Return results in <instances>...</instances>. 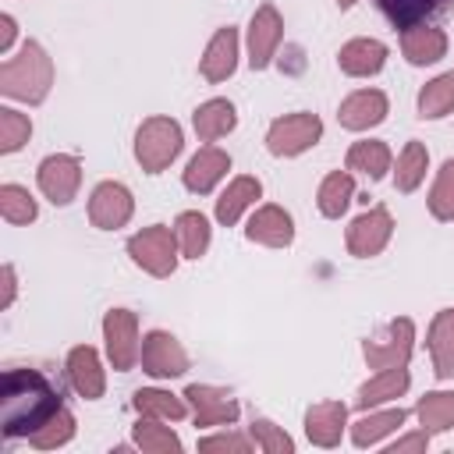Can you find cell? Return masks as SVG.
<instances>
[{"label":"cell","instance_id":"obj_1","mask_svg":"<svg viewBox=\"0 0 454 454\" xmlns=\"http://www.w3.org/2000/svg\"><path fill=\"white\" fill-rule=\"evenodd\" d=\"M64 408L60 390L39 369H7L0 383V433L4 440H28Z\"/></svg>","mask_w":454,"mask_h":454},{"label":"cell","instance_id":"obj_2","mask_svg":"<svg viewBox=\"0 0 454 454\" xmlns=\"http://www.w3.org/2000/svg\"><path fill=\"white\" fill-rule=\"evenodd\" d=\"M50 89H53V60L35 39L21 43L18 57L0 64V92L7 99L39 106L50 96Z\"/></svg>","mask_w":454,"mask_h":454},{"label":"cell","instance_id":"obj_3","mask_svg":"<svg viewBox=\"0 0 454 454\" xmlns=\"http://www.w3.org/2000/svg\"><path fill=\"white\" fill-rule=\"evenodd\" d=\"M184 145L181 124L174 117H145L135 131V160L145 174L167 170Z\"/></svg>","mask_w":454,"mask_h":454},{"label":"cell","instance_id":"obj_4","mask_svg":"<svg viewBox=\"0 0 454 454\" xmlns=\"http://www.w3.org/2000/svg\"><path fill=\"white\" fill-rule=\"evenodd\" d=\"M128 255H131V262H135L138 270H145L149 277H170V273L177 270V255H181L174 227H167V223H149V227H142L138 234L128 238Z\"/></svg>","mask_w":454,"mask_h":454},{"label":"cell","instance_id":"obj_5","mask_svg":"<svg viewBox=\"0 0 454 454\" xmlns=\"http://www.w3.org/2000/svg\"><path fill=\"white\" fill-rule=\"evenodd\" d=\"M323 138V121L309 110H294V114H284L277 117L270 128H266V149L273 156H301L305 149H312L316 142Z\"/></svg>","mask_w":454,"mask_h":454},{"label":"cell","instance_id":"obj_6","mask_svg":"<svg viewBox=\"0 0 454 454\" xmlns=\"http://www.w3.org/2000/svg\"><path fill=\"white\" fill-rule=\"evenodd\" d=\"M411 348H415V323L408 316H397L390 319L380 333H372L365 344H362V355L369 362V369H394V365H408L411 358Z\"/></svg>","mask_w":454,"mask_h":454},{"label":"cell","instance_id":"obj_7","mask_svg":"<svg viewBox=\"0 0 454 454\" xmlns=\"http://www.w3.org/2000/svg\"><path fill=\"white\" fill-rule=\"evenodd\" d=\"M103 340H106V358L117 372L135 369L142 344H138V316L131 309H110L103 316Z\"/></svg>","mask_w":454,"mask_h":454},{"label":"cell","instance_id":"obj_8","mask_svg":"<svg viewBox=\"0 0 454 454\" xmlns=\"http://www.w3.org/2000/svg\"><path fill=\"white\" fill-rule=\"evenodd\" d=\"M142 369L153 380H174L188 372V351L181 348V340L167 330H149L142 337V355H138Z\"/></svg>","mask_w":454,"mask_h":454},{"label":"cell","instance_id":"obj_9","mask_svg":"<svg viewBox=\"0 0 454 454\" xmlns=\"http://www.w3.org/2000/svg\"><path fill=\"white\" fill-rule=\"evenodd\" d=\"M35 181H39V192L53 206H67L78 195V188H82V163L71 153H53V156H46L39 163Z\"/></svg>","mask_w":454,"mask_h":454},{"label":"cell","instance_id":"obj_10","mask_svg":"<svg viewBox=\"0 0 454 454\" xmlns=\"http://www.w3.org/2000/svg\"><path fill=\"white\" fill-rule=\"evenodd\" d=\"M284 39V18L273 4H262L255 7L252 21H248V67L252 71H262L273 64L277 57V46Z\"/></svg>","mask_w":454,"mask_h":454},{"label":"cell","instance_id":"obj_11","mask_svg":"<svg viewBox=\"0 0 454 454\" xmlns=\"http://www.w3.org/2000/svg\"><path fill=\"white\" fill-rule=\"evenodd\" d=\"M131 213H135V199H131L128 184L99 181L92 188V195H89V220H92V227L117 231V227H124L131 220Z\"/></svg>","mask_w":454,"mask_h":454},{"label":"cell","instance_id":"obj_12","mask_svg":"<svg viewBox=\"0 0 454 454\" xmlns=\"http://www.w3.org/2000/svg\"><path fill=\"white\" fill-rule=\"evenodd\" d=\"M390 234H394V216L383 206H376V209H365L362 216L351 220L344 241H348V252L355 259H372L390 245Z\"/></svg>","mask_w":454,"mask_h":454},{"label":"cell","instance_id":"obj_13","mask_svg":"<svg viewBox=\"0 0 454 454\" xmlns=\"http://www.w3.org/2000/svg\"><path fill=\"white\" fill-rule=\"evenodd\" d=\"M184 401L192 408V419L199 429H213V426H231L238 419V401L209 383H192L184 387Z\"/></svg>","mask_w":454,"mask_h":454},{"label":"cell","instance_id":"obj_14","mask_svg":"<svg viewBox=\"0 0 454 454\" xmlns=\"http://www.w3.org/2000/svg\"><path fill=\"white\" fill-rule=\"evenodd\" d=\"M245 238L266 248H287L294 241V220L284 206H259L245 223Z\"/></svg>","mask_w":454,"mask_h":454},{"label":"cell","instance_id":"obj_15","mask_svg":"<svg viewBox=\"0 0 454 454\" xmlns=\"http://www.w3.org/2000/svg\"><path fill=\"white\" fill-rule=\"evenodd\" d=\"M67 380H71L78 397H85V401H99L103 397L106 372H103L99 351L92 344H78V348L67 351Z\"/></svg>","mask_w":454,"mask_h":454},{"label":"cell","instance_id":"obj_16","mask_svg":"<svg viewBox=\"0 0 454 454\" xmlns=\"http://www.w3.org/2000/svg\"><path fill=\"white\" fill-rule=\"evenodd\" d=\"M234 71H238V28L223 25L206 43V50L199 57V74L216 85V82H227Z\"/></svg>","mask_w":454,"mask_h":454},{"label":"cell","instance_id":"obj_17","mask_svg":"<svg viewBox=\"0 0 454 454\" xmlns=\"http://www.w3.org/2000/svg\"><path fill=\"white\" fill-rule=\"evenodd\" d=\"M227 170H231V156L223 149H216V145H202L188 160V167L181 170V181H184V188L192 195H209L227 177Z\"/></svg>","mask_w":454,"mask_h":454},{"label":"cell","instance_id":"obj_18","mask_svg":"<svg viewBox=\"0 0 454 454\" xmlns=\"http://www.w3.org/2000/svg\"><path fill=\"white\" fill-rule=\"evenodd\" d=\"M387 110H390V103H387V96H383L380 89H358V92H351V96L340 103L337 121H340V128H348V131H369V128L383 124Z\"/></svg>","mask_w":454,"mask_h":454},{"label":"cell","instance_id":"obj_19","mask_svg":"<svg viewBox=\"0 0 454 454\" xmlns=\"http://www.w3.org/2000/svg\"><path fill=\"white\" fill-rule=\"evenodd\" d=\"M348 429V408L340 401H319L305 411V436L316 447H337Z\"/></svg>","mask_w":454,"mask_h":454},{"label":"cell","instance_id":"obj_20","mask_svg":"<svg viewBox=\"0 0 454 454\" xmlns=\"http://www.w3.org/2000/svg\"><path fill=\"white\" fill-rule=\"evenodd\" d=\"M337 64L344 74L351 78H372L383 71L387 64V46L380 39H348L340 50H337Z\"/></svg>","mask_w":454,"mask_h":454},{"label":"cell","instance_id":"obj_21","mask_svg":"<svg viewBox=\"0 0 454 454\" xmlns=\"http://www.w3.org/2000/svg\"><path fill=\"white\" fill-rule=\"evenodd\" d=\"M411 376L404 365H394V369H380L372 380H365L358 387V397H355V408L358 411H369V408H380V404H390L397 401L404 390H408Z\"/></svg>","mask_w":454,"mask_h":454},{"label":"cell","instance_id":"obj_22","mask_svg":"<svg viewBox=\"0 0 454 454\" xmlns=\"http://www.w3.org/2000/svg\"><path fill=\"white\" fill-rule=\"evenodd\" d=\"M259 195H262V181H259V177H252V174L234 177V181L220 192V199H216V220H220L223 227H234V223L255 206Z\"/></svg>","mask_w":454,"mask_h":454},{"label":"cell","instance_id":"obj_23","mask_svg":"<svg viewBox=\"0 0 454 454\" xmlns=\"http://www.w3.org/2000/svg\"><path fill=\"white\" fill-rule=\"evenodd\" d=\"M401 53L415 67L436 64L447 53V32L443 28H433V25H411V28L401 32Z\"/></svg>","mask_w":454,"mask_h":454},{"label":"cell","instance_id":"obj_24","mask_svg":"<svg viewBox=\"0 0 454 454\" xmlns=\"http://www.w3.org/2000/svg\"><path fill=\"white\" fill-rule=\"evenodd\" d=\"M429 358L436 380H454V309H440L429 323Z\"/></svg>","mask_w":454,"mask_h":454},{"label":"cell","instance_id":"obj_25","mask_svg":"<svg viewBox=\"0 0 454 454\" xmlns=\"http://www.w3.org/2000/svg\"><path fill=\"white\" fill-rule=\"evenodd\" d=\"M192 124H195V135H199L202 142H216V138H223L227 131H234L238 110H234L231 99H220V96H216V99H206V103L195 106Z\"/></svg>","mask_w":454,"mask_h":454},{"label":"cell","instance_id":"obj_26","mask_svg":"<svg viewBox=\"0 0 454 454\" xmlns=\"http://www.w3.org/2000/svg\"><path fill=\"white\" fill-rule=\"evenodd\" d=\"M408 419V411L397 404V408H383V411H362L358 422H351V443L355 447H376L383 436H390L394 429H401Z\"/></svg>","mask_w":454,"mask_h":454},{"label":"cell","instance_id":"obj_27","mask_svg":"<svg viewBox=\"0 0 454 454\" xmlns=\"http://www.w3.org/2000/svg\"><path fill=\"white\" fill-rule=\"evenodd\" d=\"M131 404L138 415H149V419H163V422H181L192 408L184 401V394H170V390H160V387H138L131 394Z\"/></svg>","mask_w":454,"mask_h":454},{"label":"cell","instance_id":"obj_28","mask_svg":"<svg viewBox=\"0 0 454 454\" xmlns=\"http://www.w3.org/2000/svg\"><path fill=\"white\" fill-rule=\"evenodd\" d=\"M174 234H177V248L184 259H202L209 241H213V227L199 209H184L174 220Z\"/></svg>","mask_w":454,"mask_h":454},{"label":"cell","instance_id":"obj_29","mask_svg":"<svg viewBox=\"0 0 454 454\" xmlns=\"http://www.w3.org/2000/svg\"><path fill=\"white\" fill-rule=\"evenodd\" d=\"M355 199V177L348 170H333L319 181V192H316V206L326 220H337Z\"/></svg>","mask_w":454,"mask_h":454},{"label":"cell","instance_id":"obj_30","mask_svg":"<svg viewBox=\"0 0 454 454\" xmlns=\"http://www.w3.org/2000/svg\"><path fill=\"white\" fill-rule=\"evenodd\" d=\"M394 156H390V145L380 142V138H365V142H355L348 149V170H358L365 174L369 181H380L387 170H390Z\"/></svg>","mask_w":454,"mask_h":454},{"label":"cell","instance_id":"obj_31","mask_svg":"<svg viewBox=\"0 0 454 454\" xmlns=\"http://www.w3.org/2000/svg\"><path fill=\"white\" fill-rule=\"evenodd\" d=\"M131 440H135V447L145 450V454H177V450H181V436H177L170 426H163V419H149V415H142V419L135 422Z\"/></svg>","mask_w":454,"mask_h":454},{"label":"cell","instance_id":"obj_32","mask_svg":"<svg viewBox=\"0 0 454 454\" xmlns=\"http://www.w3.org/2000/svg\"><path fill=\"white\" fill-rule=\"evenodd\" d=\"M426 170H429V149L422 142H408L397 156V167H394V188L397 192H415L422 181H426Z\"/></svg>","mask_w":454,"mask_h":454},{"label":"cell","instance_id":"obj_33","mask_svg":"<svg viewBox=\"0 0 454 454\" xmlns=\"http://www.w3.org/2000/svg\"><path fill=\"white\" fill-rule=\"evenodd\" d=\"M454 110V71L436 74L433 82L422 85L419 92V117L422 121H440Z\"/></svg>","mask_w":454,"mask_h":454},{"label":"cell","instance_id":"obj_34","mask_svg":"<svg viewBox=\"0 0 454 454\" xmlns=\"http://www.w3.org/2000/svg\"><path fill=\"white\" fill-rule=\"evenodd\" d=\"M419 426L426 433H447L454 429V394L450 390H433L415 404Z\"/></svg>","mask_w":454,"mask_h":454},{"label":"cell","instance_id":"obj_35","mask_svg":"<svg viewBox=\"0 0 454 454\" xmlns=\"http://www.w3.org/2000/svg\"><path fill=\"white\" fill-rule=\"evenodd\" d=\"M0 216L7 223H32L39 216V206H35L28 188L7 181V184H0Z\"/></svg>","mask_w":454,"mask_h":454},{"label":"cell","instance_id":"obj_36","mask_svg":"<svg viewBox=\"0 0 454 454\" xmlns=\"http://www.w3.org/2000/svg\"><path fill=\"white\" fill-rule=\"evenodd\" d=\"M380 11L397 25V28H411V25H422L426 14L447 7L450 0H376Z\"/></svg>","mask_w":454,"mask_h":454},{"label":"cell","instance_id":"obj_37","mask_svg":"<svg viewBox=\"0 0 454 454\" xmlns=\"http://www.w3.org/2000/svg\"><path fill=\"white\" fill-rule=\"evenodd\" d=\"M71 436H74V415H71L67 408H60L46 426H39V429L28 436V443H32L35 450H57V447H64Z\"/></svg>","mask_w":454,"mask_h":454},{"label":"cell","instance_id":"obj_38","mask_svg":"<svg viewBox=\"0 0 454 454\" xmlns=\"http://www.w3.org/2000/svg\"><path fill=\"white\" fill-rule=\"evenodd\" d=\"M32 135V121L28 114L14 110V106H0V153H18Z\"/></svg>","mask_w":454,"mask_h":454},{"label":"cell","instance_id":"obj_39","mask_svg":"<svg viewBox=\"0 0 454 454\" xmlns=\"http://www.w3.org/2000/svg\"><path fill=\"white\" fill-rule=\"evenodd\" d=\"M429 213L436 220H454V160H443L436 181H433V192H429Z\"/></svg>","mask_w":454,"mask_h":454},{"label":"cell","instance_id":"obj_40","mask_svg":"<svg viewBox=\"0 0 454 454\" xmlns=\"http://www.w3.org/2000/svg\"><path fill=\"white\" fill-rule=\"evenodd\" d=\"M248 436H252L255 447L266 450V454H294V440H291L280 426H273L270 419H255V422L248 426Z\"/></svg>","mask_w":454,"mask_h":454},{"label":"cell","instance_id":"obj_41","mask_svg":"<svg viewBox=\"0 0 454 454\" xmlns=\"http://www.w3.org/2000/svg\"><path fill=\"white\" fill-rule=\"evenodd\" d=\"M252 447H255V440L245 433H216V436L199 440V450H206V454H248Z\"/></svg>","mask_w":454,"mask_h":454},{"label":"cell","instance_id":"obj_42","mask_svg":"<svg viewBox=\"0 0 454 454\" xmlns=\"http://www.w3.org/2000/svg\"><path fill=\"white\" fill-rule=\"evenodd\" d=\"M426 447H429V433L419 429V433H408V436L394 440V443L387 447V454H411V450H426Z\"/></svg>","mask_w":454,"mask_h":454},{"label":"cell","instance_id":"obj_43","mask_svg":"<svg viewBox=\"0 0 454 454\" xmlns=\"http://www.w3.org/2000/svg\"><path fill=\"white\" fill-rule=\"evenodd\" d=\"M0 277H4V298H0V305H4V309H11V305H14V294H18V277H14V266H11V262H4Z\"/></svg>","mask_w":454,"mask_h":454},{"label":"cell","instance_id":"obj_44","mask_svg":"<svg viewBox=\"0 0 454 454\" xmlns=\"http://www.w3.org/2000/svg\"><path fill=\"white\" fill-rule=\"evenodd\" d=\"M14 35H18V25L11 14H0V53H11L14 46Z\"/></svg>","mask_w":454,"mask_h":454},{"label":"cell","instance_id":"obj_45","mask_svg":"<svg viewBox=\"0 0 454 454\" xmlns=\"http://www.w3.org/2000/svg\"><path fill=\"white\" fill-rule=\"evenodd\" d=\"M355 4H358V0H337V7H340V11H348V7H355Z\"/></svg>","mask_w":454,"mask_h":454}]
</instances>
